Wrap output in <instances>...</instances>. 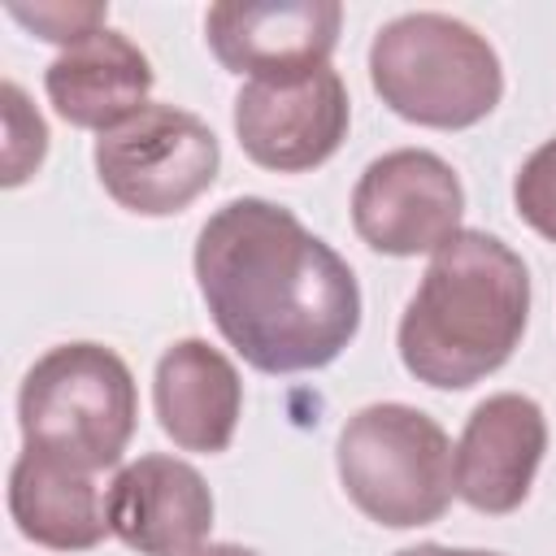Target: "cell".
Segmentation results:
<instances>
[{"label":"cell","mask_w":556,"mask_h":556,"mask_svg":"<svg viewBox=\"0 0 556 556\" xmlns=\"http://www.w3.org/2000/svg\"><path fill=\"white\" fill-rule=\"evenodd\" d=\"M395 556H504V552H486V547H447V543H417V547H400Z\"/></svg>","instance_id":"ac0fdd59"},{"label":"cell","mask_w":556,"mask_h":556,"mask_svg":"<svg viewBox=\"0 0 556 556\" xmlns=\"http://www.w3.org/2000/svg\"><path fill=\"white\" fill-rule=\"evenodd\" d=\"M91 165L104 195L126 213L174 217L217 182L222 143L204 117L152 100L96 139Z\"/></svg>","instance_id":"8992f818"},{"label":"cell","mask_w":556,"mask_h":556,"mask_svg":"<svg viewBox=\"0 0 556 556\" xmlns=\"http://www.w3.org/2000/svg\"><path fill=\"white\" fill-rule=\"evenodd\" d=\"M195 556H261L256 547H243V543H208L204 552H195Z\"/></svg>","instance_id":"d6986e66"},{"label":"cell","mask_w":556,"mask_h":556,"mask_svg":"<svg viewBox=\"0 0 556 556\" xmlns=\"http://www.w3.org/2000/svg\"><path fill=\"white\" fill-rule=\"evenodd\" d=\"M230 122L252 165L274 174H308L343 148L352 100L330 65L295 78H248L235 96Z\"/></svg>","instance_id":"ba28073f"},{"label":"cell","mask_w":556,"mask_h":556,"mask_svg":"<svg viewBox=\"0 0 556 556\" xmlns=\"http://www.w3.org/2000/svg\"><path fill=\"white\" fill-rule=\"evenodd\" d=\"M0 109H4V152H0V182L13 191L26 178H35V169L48 156V122L39 117V109L30 104V96L4 78L0 87Z\"/></svg>","instance_id":"9a60e30c"},{"label":"cell","mask_w":556,"mask_h":556,"mask_svg":"<svg viewBox=\"0 0 556 556\" xmlns=\"http://www.w3.org/2000/svg\"><path fill=\"white\" fill-rule=\"evenodd\" d=\"M109 530L139 556H195L213 534V491L191 460L148 452L109 482Z\"/></svg>","instance_id":"8fae6325"},{"label":"cell","mask_w":556,"mask_h":556,"mask_svg":"<svg viewBox=\"0 0 556 556\" xmlns=\"http://www.w3.org/2000/svg\"><path fill=\"white\" fill-rule=\"evenodd\" d=\"M513 204H517V217L556 243V135L543 139L517 169L513 178Z\"/></svg>","instance_id":"e0dca14e"},{"label":"cell","mask_w":556,"mask_h":556,"mask_svg":"<svg viewBox=\"0 0 556 556\" xmlns=\"http://www.w3.org/2000/svg\"><path fill=\"white\" fill-rule=\"evenodd\" d=\"M152 83L156 74H152L148 52L113 26L56 52L52 65L43 70V91L56 117L78 130H96V135L148 109Z\"/></svg>","instance_id":"4fadbf2b"},{"label":"cell","mask_w":556,"mask_h":556,"mask_svg":"<svg viewBox=\"0 0 556 556\" xmlns=\"http://www.w3.org/2000/svg\"><path fill=\"white\" fill-rule=\"evenodd\" d=\"M369 87L426 130H465L504 100V65L486 35L434 9L400 13L369 43Z\"/></svg>","instance_id":"3957f363"},{"label":"cell","mask_w":556,"mask_h":556,"mask_svg":"<svg viewBox=\"0 0 556 556\" xmlns=\"http://www.w3.org/2000/svg\"><path fill=\"white\" fill-rule=\"evenodd\" d=\"M530 321V269L491 230L447 239L408 295L395 348L434 391H465L513 361Z\"/></svg>","instance_id":"7a4b0ae2"},{"label":"cell","mask_w":556,"mask_h":556,"mask_svg":"<svg viewBox=\"0 0 556 556\" xmlns=\"http://www.w3.org/2000/svg\"><path fill=\"white\" fill-rule=\"evenodd\" d=\"M343 4L334 0H248L204 13V43L222 70L248 78H295L330 65Z\"/></svg>","instance_id":"9c48e42d"},{"label":"cell","mask_w":556,"mask_h":556,"mask_svg":"<svg viewBox=\"0 0 556 556\" xmlns=\"http://www.w3.org/2000/svg\"><path fill=\"white\" fill-rule=\"evenodd\" d=\"M152 408L174 447L200 456L226 452L243 417V382L235 361L208 339L169 343L152 374Z\"/></svg>","instance_id":"7c38bea8"},{"label":"cell","mask_w":556,"mask_h":556,"mask_svg":"<svg viewBox=\"0 0 556 556\" xmlns=\"http://www.w3.org/2000/svg\"><path fill=\"white\" fill-rule=\"evenodd\" d=\"M9 517L22 539L48 552H91L113 534L96 473L35 447H22L9 469Z\"/></svg>","instance_id":"5bb4252c"},{"label":"cell","mask_w":556,"mask_h":556,"mask_svg":"<svg viewBox=\"0 0 556 556\" xmlns=\"http://www.w3.org/2000/svg\"><path fill=\"white\" fill-rule=\"evenodd\" d=\"M456 447L447 430L400 400L356 408L334 443L343 495L387 530L439 521L456 495Z\"/></svg>","instance_id":"5b68a950"},{"label":"cell","mask_w":556,"mask_h":556,"mask_svg":"<svg viewBox=\"0 0 556 556\" xmlns=\"http://www.w3.org/2000/svg\"><path fill=\"white\" fill-rule=\"evenodd\" d=\"M465 187L430 148L374 156L352 187V230L382 256H434L465 226Z\"/></svg>","instance_id":"52a82bcc"},{"label":"cell","mask_w":556,"mask_h":556,"mask_svg":"<svg viewBox=\"0 0 556 556\" xmlns=\"http://www.w3.org/2000/svg\"><path fill=\"white\" fill-rule=\"evenodd\" d=\"M191 269L217 334L261 374L326 369L361 330L352 265L265 195H235L208 213Z\"/></svg>","instance_id":"6da1fadb"},{"label":"cell","mask_w":556,"mask_h":556,"mask_svg":"<svg viewBox=\"0 0 556 556\" xmlns=\"http://www.w3.org/2000/svg\"><path fill=\"white\" fill-rule=\"evenodd\" d=\"M547 456V417L521 391H495L465 417L456 439V500L473 513H517Z\"/></svg>","instance_id":"30bf717a"},{"label":"cell","mask_w":556,"mask_h":556,"mask_svg":"<svg viewBox=\"0 0 556 556\" xmlns=\"http://www.w3.org/2000/svg\"><path fill=\"white\" fill-rule=\"evenodd\" d=\"M4 13L26 26L35 39L43 43H56L61 52L100 35L109 26V4H96V0H35V4H4Z\"/></svg>","instance_id":"2e32d148"},{"label":"cell","mask_w":556,"mask_h":556,"mask_svg":"<svg viewBox=\"0 0 556 556\" xmlns=\"http://www.w3.org/2000/svg\"><path fill=\"white\" fill-rule=\"evenodd\" d=\"M139 391L130 365L91 339L48 348L17 387L22 443L87 473L113 469L130 447Z\"/></svg>","instance_id":"277c9868"}]
</instances>
